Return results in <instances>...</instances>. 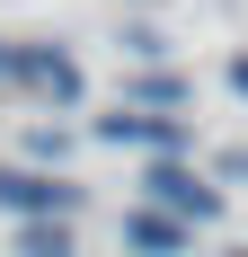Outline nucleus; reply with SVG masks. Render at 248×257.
Returning <instances> with one entry per match:
<instances>
[{
    "label": "nucleus",
    "mask_w": 248,
    "mask_h": 257,
    "mask_svg": "<svg viewBox=\"0 0 248 257\" xmlns=\"http://www.w3.org/2000/svg\"><path fill=\"white\" fill-rule=\"evenodd\" d=\"M98 142H115V151H160V160H177V115H124V106H106L98 115Z\"/></svg>",
    "instance_id": "nucleus-1"
},
{
    "label": "nucleus",
    "mask_w": 248,
    "mask_h": 257,
    "mask_svg": "<svg viewBox=\"0 0 248 257\" xmlns=\"http://www.w3.org/2000/svg\"><path fill=\"white\" fill-rule=\"evenodd\" d=\"M151 195L169 204V222H213V213H222V195H213L204 178H186L177 160H160V169H151Z\"/></svg>",
    "instance_id": "nucleus-2"
},
{
    "label": "nucleus",
    "mask_w": 248,
    "mask_h": 257,
    "mask_svg": "<svg viewBox=\"0 0 248 257\" xmlns=\"http://www.w3.org/2000/svg\"><path fill=\"white\" fill-rule=\"evenodd\" d=\"M9 80H27V89H45L53 106H71V98H80V62H71V53H45V45L9 53Z\"/></svg>",
    "instance_id": "nucleus-3"
},
{
    "label": "nucleus",
    "mask_w": 248,
    "mask_h": 257,
    "mask_svg": "<svg viewBox=\"0 0 248 257\" xmlns=\"http://www.w3.org/2000/svg\"><path fill=\"white\" fill-rule=\"evenodd\" d=\"M0 204H9V213H45V222H53V213H71V204H80V186L36 178V169H0Z\"/></svg>",
    "instance_id": "nucleus-4"
},
{
    "label": "nucleus",
    "mask_w": 248,
    "mask_h": 257,
    "mask_svg": "<svg viewBox=\"0 0 248 257\" xmlns=\"http://www.w3.org/2000/svg\"><path fill=\"white\" fill-rule=\"evenodd\" d=\"M124 239L142 257H177V248H195V231L186 222H169V213H124Z\"/></svg>",
    "instance_id": "nucleus-5"
},
{
    "label": "nucleus",
    "mask_w": 248,
    "mask_h": 257,
    "mask_svg": "<svg viewBox=\"0 0 248 257\" xmlns=\"http://www.w3.org/2000/svg\"><path fill=\"white\" fill-rule=\"evenodd\" d=\"M186 106V89H177L169 71H142V80H124V115H177Z\"/></svg>",
    "instance_id": "nucleus-6"
},
{
    "label": "nucleus",
    "mask_w": 248,
    "mask_h": 257,
    "mask_svg": "<svg viewBox=\"0 0 248 257\" xmlns=\"http://www.w3.org/2000/svg\"><path fill=\"white\" fill-rule=\"evenodd\" d=\"M18 257H71V231H62V222H27V231H18Z\"/></svg>",
    "instance_id": "nucleus-7"
},
{
    "label": "nucleus",
    "mask_w": 248,
    "mask_h": 257,
    "mask_svg": "<svg viewBox=\"0 0 248 257\" xmlns=\"http://www.w3.org/2000/svg\"><path fill=\"white\" fill-rule=\"evenodd\" d=\"M222 80H230V89L248 98V53H230V71H222Z\"/></svg>",
    "instance_id": "nucleus-8"
},
{
    "label": "nucleus",
    "mask_w": 248,
    "mask_h": 257,
    "mask_svg": "<svg viewBox=\"0 0 248 257\" xmlns=\"http://www.w3.org/2000/svg\"><path fill=\"white\" fill-rule=\"evenodd\" d=\"M0 80H9V45H0Z\"/></svg>",
    "instance_id": "nucleus-9"
},
{
    "label": "nucleus",
    "mask_w": 248,
    "mask_h": 257,
    "mask_svg": "<svg viewBox=\"0 0 248 257\" xmlns=\"http://www.w3.org/2000/svg\"><path fill=\"white\" fill-rule=\"evenodd\" d=\"M239 257H248V248H239Z\"/></svg>",
    "instance_id": "nucleus-10"
}]
</instances>
